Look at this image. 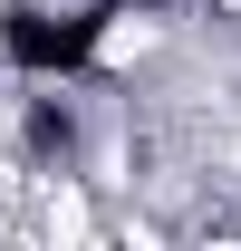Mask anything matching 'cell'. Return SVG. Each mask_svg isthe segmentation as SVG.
<instances>
[{"label":"cell","instance_id":"1","mask_svg":"<svg viewBox=\"0 0 241 251\" xmlns=\"http://www.w3.org/2000/svg\"><path fill=\"white\" fill-rule=\"evenodd\" d=\"M116 10H0V58L20 68V77H68V68L96 58V39H106Z\"/></svg>","mask_w":241,"mask_h":251},{"label":"cell","instance_id":"2","mask_svg":"<svg viewBox=\"0 0 241 251\" xmlns=\"http://www.w3.org/2000/svg\"><path fill=\"white\" fill-rule=\"evenodd\" d=\"M68 145H77V106H68V97H39L29 106V155L48 164V155H68Z\"/></svg>","mask_w":241,"mask_h":251}]
</instances>
